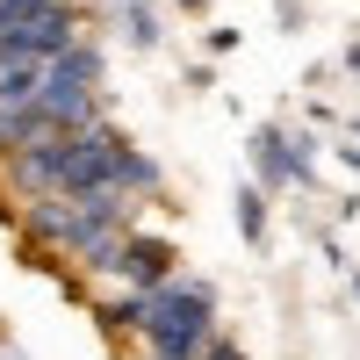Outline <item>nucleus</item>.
Returning <instances> with one entry per match:
<instances>
[{
    "mask_svg": "<svg viewBox=\"0 0 360 360\" xmlns=\"http://www.w3.org/2000/svg\"><path fill=\"white\" fill-rule=\"evenodd\" d=\"M8 8V22H37V15H58V8H72V0H0Z\"/></svg>",
    "mask_w": 360,
    "mask_h": 360,
    "instance_id": "obj_9",
    "label": "nucleus"
},
{
    "mask_svg": "<svg viewBox=\"0 0 360 360\" xmlns=\"http://www.w3.org/2000/svg\"><path fill=\"white\" fill-rule=\"evenodd\" d=\"M51 130H65L58 123V108L37 94V101H22V108H8L0 115V159H15L22 144H37V137H51Z\"/></svg>",
    "mask_w": 360,
    "mask_h": 360,
    "instance_id": "obj_3",
    "label": "nucleus"
},
{
    "mask_svg": "<svg viewBox=\"0 0 360 360\" xmlns=\"http://www.w3.org/2000/svg\"><path fill=\"white\" fill-rule=\"evenodd\" d=\"M238 224H245V238H259V231H266V202H259V188L238 195Z\"/></svg>",
    "mask_w": 360,
    "mask_h": 360,
    "instance_id": "obj_8",
    "label": "nucleus"
},
{
    "mask_svg": "<svg viewBox=\"0 0 360 360\" xmlns=\"http://www.w3.org/2000/svg\"><path fill=\"white\" fill-rule=\"evenodd\" d=\"M44 65H51V58H22V65H0V115L44 94Z\"/></svg>",
    "mask_w": 360,
    "mask_h": 360,
    "instance_id": "obj_5",
    "label": "nucleus"
},
{
    "mask_svg": "<svg viewBox=\"0 0 360 360\" xmlns=\"http://www.w3.org/2000/svg\"><path fill=\"white\" fill-rule=\"evenodd\" d=\"M202 360H245V353H238L231 339H209V353H202Z\"/></svg>",
    "mask_w": 360,
    "mask_h": 360,
    "instance_id": "obj_10",
    "label": "nucleus"
},
{
    "mask_svg": "<svg viewBox=\"0 0 360 360\" xmlns=\"http://www.w3.org/2000/svg\"><path fill=\"white\" fill-rule=\"evenodd\" d=\"M94 317H101V332H115V339H144V317H152V288H115V295H101L94 303Z\"/></svg>",
    "mask_w": 360,
    "mask_h": 360,
    "instance_id": "obj_4",
    "label": "nucleus"
},
{
    "mask_svg": "<svg viewBox=\"0 0 360 360\" xmlns=\"http://www.w3.org/2000/svg\"><path fill=\"white\" fill-rule=\"evenodd\" d=\"M173 8H188V15H202V8H209V0H173Z\"/></svg>",
    "mask_w": 360,
    "mask_h": 360,
    "instance_id": "obj_11",
    "label": "nucleus"
},
{
    "mask_svg": "<svg viewBox=\"0 0 360 360\" xmlns=\"http://www.w3.org/2000/svg\"><path fill=\"white\" fill-rule=\"evenodd\" d=\"M252 152H259V173H266V180H288V173H295V159L281 152V130H259Z\"/></svg>",
    "mask_w": 360,
    "mask_h": 360,
    "instance_id": "obj_6",
    "label": "nucleus"
},
{
    "mask_svg": "<svg viewBox=\"0 0 360 360\" xmlns=\"http://www.w3.org/2000/svg\"><path fill=\"white\" fill-rule=\"evenodd\" d=\"M180 274V245L173 238H152V231H123V245H115V281H130V288H159Z\"/></svg>",
    "mask_w": 360,
    "mask_h": 360,
    "instance_id": "obj_2",
    "label": "nucleus"
},
{
    "mask_svg": "<svg viewBox=\"0 0 360 360\" xmlns=\"http://www.w3.org/2000/svg\"><path fill=\"white\" fill-rule=\"evenodd\" d=\"M217 339V295L202 281H159L152 317H144V360H202Z\"/></svg>",
    "mask_w": 360,
    "mask_h": 360,
    "instance_id": "obj_1",
    "label": "nucleus"
},
{
    "mask_svg": "<svg viewBox=\"0 0 360 360\" xmlns=\"http://www.w3.org/2000/svg\"><path fill=\"white\" fill-rule=\"evenodd\" d=\"M123 22H130V44H159V22H152V8H144V0H130Z\"/></svg>",
    "mask_w": 360,
    "mask_h": 360,
    "instance_id": "obj_7",
    "label": "nucleus"
},
{
    "mask_svg": "<svg viewBox=\"0 0 360 360\" xmlns=\"http://www.w3.org/2000/svg\"><path fill=\"white\" fill-rule=\"evenodd\" d=\"M0 29H8V8H0Z\"/></svg>",
    "mask_w": 360,
    "mask_h": 360,
    "instance_id": "obj_12",
    "label": "nucleus"
}]
</instances>
